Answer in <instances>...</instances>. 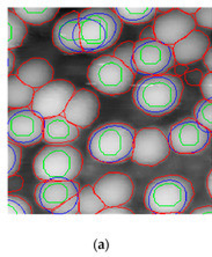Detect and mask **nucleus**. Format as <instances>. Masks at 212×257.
Masks as SVG:
<instances>
[{"label": "nucleus", "instance_id": "obj_8", "mask_svg": "<svg viewBox=\"0 0 212 257\" xmlns=\"http://www.w3.org/2000/svg\"><path fill=\"white\" fill-rule=\"evenodd\" d=\"M75 92L77 89L71 81L56 79L36 89L30 108L43 119L63 115Z\"/></svg>", "mask_w": 212, "mask_h": 257}, {"label": "nucleus", "instance_id": "obj_5", "mask_svg": "<svg viewBox=\"0 0 212 257\" xmlns=\"http://www.w3.org/2000/svg\"><path fill=\"white\" fill-rule=\"evenodd\" d=\"M84 158L77 147L49 145L34 158V174L41 181H72L81 173Z\"/></svg>", "mask_w": 212, "mask_h": 257}, {"label": "nucleus", "instance_id": "obj_20", "mask_svg": "<svg viewBox=\"0 0 212 257\" xmlns=\"http://www.w3.org/2000/svg\"><path fill=\"white\" fill-rule=\"evenodd\" d=\"M36 89L26 85L17 74L9 75V109H22L32 107Z\"/></svg>", "mask_w": 212, "mask_h": 257}, {"label": "nucleus", "instance_id": "obj_40", "mask_svg": "<svg viewBox=\"0 0 212 257\" xmlns=\"http://www.w3.org/2000/svg\"><path fill=\"white\" fill-rule=\"evenodd\" d=\"M206 187H207V190H209V194L212 196V172H210L209 176H207Z\"/></svg>", "mask_w": 212, "mask_h": 257}, {"label": "nucleus", "instance_id": "obj_38", "mask_svg": "<svg viewBox=\"0 0 212 257\" xmlns=\"http://www.w3.org/2000/svg\"><path fill=\"white\" fill-rule=\"evenodd\" d=\"M9 60H7V65H9V75H12V72L15 65V55L12 50H9Z\"/></svg>", "mask_w": 212, "mask_h": 257}, {"label": "nucleus", "instance_id": "obj_19", "mask_svg": "<svg viewBox=\"0 0 212 257\" xmlns=\"http://www.w3.org/2000/svg\"><path fill=\"white\" fill-rule=\"evenodd\" d=\"M80 136V127L74 125L64 115L44 119V138L49 145H64L77 141Z\"/></svg>", "mask_w": 212, "mask_h": 257}, {"label": "nucleus", "instance_id": "obj_25", "mask_svg": "<svg viewBox=\"0 0 212 257\" xmlns=\"http://www.w3.org/2000/svg\"><path fill=\"white\" fill-rule=\"evenodd\" d=\"M135 45L136 43L131 42V41H127V42L121 43L120 45H117V48L114 50L113 56L114 57H116L117 59H120L122 63L126 64L129 69H131L135 73H138L137 67H136V64H135V59H134Z\"/></svg>", "mask_w": 212, "mask_h": 257}, {"label": "nucleus", "instance_id": "obj_3", "mask_svg": "<svg viewBox=\"0 0 212 257\" xmlns=\"http://www.w3.org/2000/svg\"><path fill=\"white\" fill-rule=\"evenodd\" d=\"M194 192L192 183L185 177L161 176L149 183L144 196V204L153 213L179 214L189 206Z\"/></svg>", "mask_w": 212, "mask_h": 257}, {"label": "nucleus", "instance_id": "obj_15", "mask_svg": "<svg viewBox=\"0 0 212 257\" xmlns=\"http://www.w3.org/2000/svg\"><path fill=\"white\" fill-rule=\"evenodd\" d=\"M77 181H41L34 191V197L41 209L54 211L66 200L80 192Z\"/></svg>", "mask_w": 212, "mask_h": 257}, {"label": "nucleus", "instance_id": "obj_29", "mask_svg": "<svg viewBox=\"0 0 212 257\" xmlns=\"http://www.w3.org/2000/svg\"><path fill=\"white\" fill-rule=\"evenodd\" d=\"M54 214H78L80 213V199L79 196L75 195L73 197L66 200L63 205L57 207L56 210L52 211Z\"/></svg>", "mask_w": 212, "mask_h": 257}, {"label": "nucleus", "instance_id": "obj_24", "mask_svg": "<svg viewBox=\"0 0 212 257\" xmlns=\"http://www.w3.org/2000/svg\"><path fill=\"white\" fill-rule=\"evenodd\" d=\"M78 196L80 199V214H96L107 207L96 195L93 186L82 187Z\"/></svg>", "mask_w": 212, "mask_h": 257}, {"label": "nucleus", "instance_id": "obj_41", "mask_svg": "<svg viewBox=\"0 0 212 257\" xmlns=\"http://www.w3.org/2000/svg\"><path fill=\"white\" fill-rule=\"evenodd\" d=\"M173 9H158V12L160 13V14H165V13H168V12H170V11H172Z\"/></svg>", "mask_w": 212, "mask_h": 257}, {"label": "nucleus", "instance_id": "obj_14", "mask_svg": "<svg viewBox=\"0 0 212 257\" xmlns=\"http://www.w3.org/2000/svg\"><path fill=\"white\" fill-rule=\"evenodd\" d=\"M100 108V100L96 94L87 88H80L72 96L63 115L74 125L86 128L97 119Z\"/></svg>", "mask_w": 212, "mask_h": 257}, {"label": "nucleus", "instance_id": "obj_26", "mask_svg": "<svg viewBox=\"0 0 212 257\" xmlns=\"http://www.w3.org/2000/svg\"><path fill=\"white\" fill-rule=\"evenodd\" d=\"M194 118L203 126L212 130V101L200 100L194 108Z\"/></svg>", "mask_w": 212, "mask_h": 257}, {"label": "nucleus", "instance_id": "obj_35", "mask_svg": "<svg viewBox=\"0 0 212 257\" xmlns=\"http://www.w3.org/2000/svg\"><path fill=\"white\" fill-rule=\"evenodd\" d=\"M139 40H156V33H154L153 26H147V27L144 28L143 32L141 33V36H139Z\"/></svg>", "mask_w": 212, "mask_h": 257}, {"label": "nucleus", "instance_id": "obj_2", "mask_svg": "<svg viewBox=\"0 0 212 257\" xmlns=\"http://www.w3.org/2000/svg\"><path fill=\"white\" fill-rule=\"evenodd\" d=\"M137 131L126 123H108L90 134L87 150L102 164H120L131 159Z\"/></svg>", "mask_w": 212, "mask_h": 257}, {"label": "nucleus", "instance_id": "obj_37", "mask_svg": "<svg viewBox=\"0 0 212 257\" xmlns=\"http://www.w3.org/2000/svg\"><path fill=\"white\" fill-rule=\"evenodd\" d=\"M173 69H174V73H175L174 75H176V77H180V78L181 75H185V73L188 72V66L181 65V64H176Z\"/></svg>", "mask_w": 212, "mask_h": 257}, {"label": "nucleus", "instance_id": "obj_4", "mask_svg": "<svg viewBox=\"0 0 212 257\" xmlns=\"http://www.w3.org/2000/svg\"><path fill=\"white\" fill-rule=\"evenodd\" d=\"M80 39L86 54L113 47L122 33V20L112 9H87L80 12Z\"/></svg>", "mask_w": 212, "mask_h": 257}, {"label": "nucleus", "instance_id": "obj_7", "mask_svg": "<svg viewBox=\"0 0 212 257\" xmlns=\"http://www.w3.org/2000/svg\"><path fill=\"white\" fill-rule=\"evenodd\" d=\"M169 137L159 127H143L137 131L131 160L139 166L154 167L169 157Z\"/></svg>", "mask_w": 212, "mask_h": 257}, {"label": "nucleus", "instance_id": "obj_21", "mask_svg": "<svg viewBox=\"0 0 212 257\" xmlns=\"http://www.w3.org/2000/svg\"><path fill=\"white\" fill-rule=\"evenodd\" d=\"M15 14L27 25L41 26L54 20L59 12V9H39V7H15Z\"/></svg>", "mask_w": 212, "mask_h": 257}, {"label": "nucleus", "instance_id": "obj_16", "mask_svg": "<svg viewBox=\"0 0 212 257\" xmlns=\"http://www.w3.org/2000/svg\"><path fill=\"white\" fill-rule=\"evenodd\" d=\"M80 12H70L63 15L52 29V43L59 51L67 55L82 54L80 39Z\"/></svg>", "mask_w": 212, "mask_h": 257}, {"label": "nucleus", "instance_id": "obj_30", "mask_svg": "<svg viewBox=\"0 0 212 257\" xmlns=\"http://www.w3.org/2000/svg\"><path fill=\"white\" fill-rule=\"evenodd\" d=\"M196 25L199 26L204 29L212 28V9L206 7V9H199L198 12L194 15Z\"/></svg>", "mask_w": 212, "mask_h": 257}, {"label": "nucleus", "instance_id": "obj_11", "mask_svg": "<svg viewBox=\"0 0 212 257\" xmlns=\"http://www.w3.org/2000/svg\"><path fill=\"white\" fill-rule=\"evenodd\" d=\"M9 142L20 146H33L43 141L44 119L32 110V108L12 109L7 120Z\"/></svg>", "mask_w": 212, "mask_h": 257}, {"label": "nucleus", "instance_id": "obj_34", "mask_svg": "<svg viewBox=\"0 0 212 257\" xmlns=\"http://www.w3.org/2000/svg\"><path fill=\"white\" fill-rule=\"evenodd\" d=\"M131 210L126 209L124 206H112V207H105L104 210H102L99 214H132Z\"/></svg>", "mask_w": 212, "mask_h": 257}, {"label": "nucleus", "instance_id": "obj_9", "mask_svg": "<svg viewBox=\"0 0 212 257\" xmlns=\"http://www.w3.org/2000/svg\"><path fill=\"white\" fill-rule=\"evenodd\" d=\"M135 64L138 73L160 75L175 66L173 47L157 40L137 41L135 45Z\"/></svg>", "mask_w": 212, "mask_h": 257}, {"label": "nucleus", "instance_id": "obj_18", "mask_svg": "<svg viewBox=\"0 0 212 257\" xmlns=\"http://www.w3.org/2000/svg\"><path fill=\"white\" fill-rule=\"evenodd\" d=\"M18 78L34 89L48 85L55 80V70L50 63L44 58H30L22 63L17 71Z\"/></svg>", "mask_w": 212, "mask_h": 257}, {"label": "nucleus", "instance_id": "obj_10", "mask_svg": "<svg viewBox=\"0 0 212 257\" xmlns=\"http://www.w3.org/2000/svg\"><path fill=\"white\" fill-rule=\"evenodd\" d=\"M211 141V131L195 118H184L174 124L169 131V143L174 152L181 156L198 154Z\"/></svg>", "mask_w": 212, "mask_h": 257}, {"label": "nucleus", "instance_id": "obj_39", "mask_svg": "<svg viewBox=\"0 0 212 257\" xmlns=\"http://www.w3.org/2000/svg\"><path fill=\"white\" fill-rule=\"evenodd\" d=\"M180 10L185 14L191 15V17H194V15L198 12V9H196V7H192V9H180Z\"/></svg>", "mask_w": 212, "mask_h": 257}, {"label": "nucleus", "instance_id": "obj_36", "mask_svg": "<svg viewBox=\"0 0 212 257\" xmlns=\"http://www.w3.org/2000/svg\"><path fill=\"white\" fill-rule=\"evenodd\" d=\"M203 63H204V66L209 70V72H212V48H210L205 54V56H204Z\"/></svg>", "mask_w": 212, "mask_h": 257}, {"label": "nucleus", "instance_id": "obj_27", "mask_svg": "<svg viewBox=\"0 0 212 257\" xmlns=\"http://www.w3.org/2000/svg\"><path fill=\"white\" fill-rule=\"evenodd\" d=\"M7 213L9 214H32L33 210L27 200L19 196L10 194L7 199Z\"/></svg>", "mask_w": 212, "mask_h": 257}, {"label": "nucleus", "instance_id": "obj_28", "mask_svg": "<svg viewBox=\"0 0 212 257\" xmlns=\"http://www.w3.org/2000/svg\"><path fill=\"white\" fill-rule=\"evenodd\" d=\"M9 176L17 175L21 166L22 149L20 145L9 142Z\"/></svg>", "mask_w": 212, "mask_h": 257}, {"label": "nucleus", "instance_id": "obj_22", "mask_svg": "<svg viewBox=\"0 0 212 257\" xmlns=\"http://www.w3.org/2000/svg\"><path fill=\"white\" fill-rule=\"evenodd\" d=\"M7 26H9V37H7V48H9V50H13L15 48L21 47L28 34L27 24L22 21L15 14L13 10H9Z\"/></svg>", "mask_w": 212, "mask_h": 257}, {"label": "nucleus", "instance_id": "obj_1", "mask_svg": "<svg viewBox=\"0 0 212 257\" xmlns=\"http://www.w3.org/2000/svg\"><path fill=\"white\" fill-rule=\"evenodd\" d=\"M183 81L174 74L149 75L139 80L132 92V100L139 110L154 117L167 115L180 104Z\"/></svg>", "mask_w": 212, "mask_h": 257}, {"label": "nucleus", "instance_id": "obj_12", "mask_svg": "<svg viewBox=\"0 0 212 257\" xmlns=\"http://www.w3.org/2000/svg\"><path fill=\"white\" fill-rule=\"evenodd\" d=\"M196 26L194 17L183 13L180 9H173L168 13L160 14L153 24L156 40L169 47H174L196 30Z\"/></svg>", "mask_w": 212, "mask_h": 257}, {"label": "nucleus", "instance_id": "obj_23", "mask_svg": "<svg viewBox=\"0 0 212 257\" xmlns=\"http://www.w3.org/2000/svg\"><path fill=\"white\" fill-rule=\"evenodd\" d=\"M115 13L119 15L121 20L131 25H141L145 24L157 18L158 9L154 7H137V9H131V7H117L114 9Z\"/></svg>", "mask_w": 212, "mask_h": 257}, {"label": "nucleus", "instance_id": "obj_32", "mask_svg": "<svg viewBox=\"0 0 212 257\" xmlns=\"http://www.w3.org/2000/svg\"><path fill=\"white\" fill-rule=\"evenodd\" d=\"M203 72L200 70H191L188 71L184 75L185 82L190 86H200V82L203 80Z\"/></svg>", "mask_w": 212, "mask_h": 257}, {"label": "nucleus", "instance_id": "obj_13", "mask_svg": "<svg viewBox=\"0 0 212 257\" xmlns=\"http://www.w3.org/2000/svg\"><path fill=\"white\" fill-rule=\"evenodd\" d=\"M93 187L107 207L124 206L130 202L135 192L134 181L126 173L121 172L104 174Z\"/></svg>", "mask_w": 212, "mask_h": 257}, {"label": "nucleus", "instance_id": "obj_17", "mask_svg": "<svg viewBox=\"0 0 212 257\" xmlns=\"http://www.w3.org/2000/svg\"><path fill=\"white\" fill-rule=\"evenodd\" d=\"M210 48L209 36L196 29L174 45V57L176 64L188 66L203 59Z\"/></svg>", "mask_w": 212, "mask_h": 257}, {"label": "nucleus", "instance_id": "obj_6", "mask_svg": "<svg viewBox=\"0 0 212 257\" xmlns=\"http://www.w3.org/2000/svg\"><path fill=\"white\" fill-rule=\"evenodd\" d=\"M135 78V72L113 55L100 56L93 59L87 70L89 85L105 95L128 93L134 85Z\"/></svg>", "mask_w": 212, "mask_h": 257}, {"label": "nucleus", "instance_id": "obj_33", "mask_svg": "<svg viewBox=\"0 0 212 257\" xmlns=\"http://www.w3.org/2000/svg\"><path fill=\"white\" fill-rule=\"evenodd\" d=\"M25 187V180L22 176L19 175H12L9 176V182H7V188H9V192H18L22 190V188Z\"/></svg>", "mask_w": 212, "mask_h": 257}, {"label": "nucleus", "instance_id": "obj_31", "mask_svg": "<svg viewBox=\"0 0 212 257\" xmlns=\"http://www.w3.org/2000/svg\"><path fill=\"white\" fill-rule=\"evenodd\" d=\"M199 87L204 99L212 101V72L204 74L203 80L200 82Z\"/></svg>", "mask_w": 212, "mask_h": 257}]
</instances>
